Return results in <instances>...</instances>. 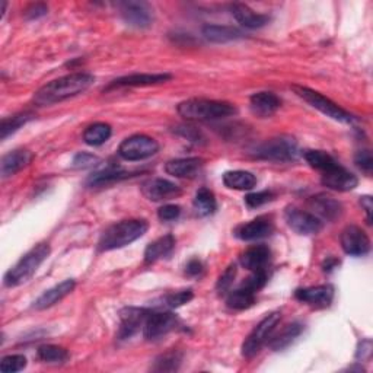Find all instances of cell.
<instances>
[{
  "mask_svg": "<svg viewBox=\"0 0 373 373\" xmlns=\"http://www.w3.org/2000/svg\"><path fill=\"white\" fill-rule=\"evenodd\" d=\"M93 82L95 77L89 73L77 72L66 74L38 89L34 95V103L38 107H47L66 101L69 98L84 93L93 85Z\"/></svg>",
  "mask_w": 373,
  "mask_h": 373,
  "instance_id": "1",
  "label": "cell"
},
{
  "mask_svg": "<svg viewBox=\"0 0 373 373\" xmlns=\"http://www.w3.org/2000/svg\"><path fill=\"white\" fill-rule=\"evenodd\" d=\"M178 114L188 122H214L223 120L237 114L230 103L203 100V98H192V100L183 101L178 105Z\"/></svg>",
  "mask_w": 373,
  "mask_h": 373,
  "instance_id": "2",
  "label": "cell"
},
{
  "mask_svg": "<svg viewBox=\"0 0 373 373\" xmlns=\"http://www.w3.org/2000/svg\"><path fill=\"white\" fill-rule=\"evenodd\" d=\"M148 229L149 223L143 219H131L114 223L101 235L100 242H98V249L105 252L124 248L142 238Z\"/></svg>",
  "mask_w": 373,
  "mask_h": 373,
  "instance_id": "3",
  "label": "cell"
},
{
  "mask_svg": "<svg viewBox=\"0 0 373 373\" xmlns=\"http://www.w3.org/2000/svg\"><path fill=\"white\" fill-rule=\"evenodd\" d=\"M50 251L51 249L48 244H38L31 251H28L24 257L5 274V286L16 287L28 282L34 276L38 267L48 259Z\"/></svg>",
  "mask_w": 373,
  "mask_h": 373,
  "instance_id": "4",
  "label": "cell"
},
{
  "mask_svg": "<svg viewBox=\"0 0 373 373\" xmlns=\"http://www.w3.org/2000/svg\"><path fill=\"white\" fill-rule=\"evenodd\" d=\"M252 156L270 162H292L298 156V143L290 136L273 137L255 148Z\"/></svg>",
  "mask_w": 373,
  "mask_h": 373,
  "instance_id": "5",
  "label": "cell"
},
{
  "mask_svg": "<svg viewBox=\"0 0 373 373\" xmlns=\"http://www.w3.org/2000/svg\"><path fill=\"white\" fill-rule=\"evenodd\" d=\"M292 89L294 91V93H296L299 98H302L305 103H308L312 108L321 111L322 114H325L327 117H329V119H332V120H336L339 123H346V124L353 123V120H355L350 112H347L340 105H337L336 103L331 101L329 98L324 96L322 93H320L317 91L309 89L306 86H299V85L292 86Z\"/></svg>",
  "mask_w": 373,
  "mask_h": 373,
  "instance_id": "6",
  "label": "cell"
},
{
  "mask_svg": "<svg viewBox=\"0 0 373 373\" xmlns=\"http://www.w3.org/2000/svg\"><path fill=\"white\" fill-rule=\"evenodd\" d=\"M280 320H282V313L273 312L263 321H260V324L249 332V336L242 343V348H241L242 356L247 359H251L257 355V353L263 348V346L270 340L271 334L279 325Z\"/></svg>",
  "mask_w": 373,
  "mask_h": 373,
  "instance_id": "7",
  "label": "cell"
},
{
  "mask_svg": "<svg viewBox=\"0 0 373 373\" xmlns=\"http://www.w3.org/2000/svg\"><path fill=\"white\" fill-rule=\"evenodd\" d=\"M159 152V143L146 134H134L120 145L119 155L124 161L137 162L150 158Z\"/></svg>",
  "mask_w": 373,
  "mask_h": 373,
  "instance_id": "8",
  "label": "cell"
},
{
  "mask_svg": "<svg viewBox=\"0 0 373 373\" xmlns=\"http://www.w3.org/2000/svg\"><path fill=\"white\" fill-rule=\"evenodd\" d=\"M176 325H178V318L174 313L149 310L143 325V336L149 341L159 340L175 329Z\"/></svg>",
  "mask_w": 373,
  "mask_h": 373,
  "instance_id": "9",
  "label": "cell"
},
{
  "mask_svg": "<svg viewBox=\"0 0 373 373\" xmlns=\"http://www.w3.org/2000/svg\"><path fill=\"white\" fill-rule=\"evenodd\" d=\"M284 219L289 228L299 235H315L324 226L322 221L318 219L315 214L298 207H287L284 211Z\"/></svg>",
  "mask_w": 373,
  "mask_h": 373,
  "instance_id": "10",
  "label": "cell"
},
{
  "mask_svg": "<svg viewBox=\"0 0 373 373\" xmlns=\"http://www.w3.org/2000/svg\"><path fill=\"white\" fill-rule=\"evenodd\" d=\"M340 241L344 252L351 255V257H362V255H366L370 249V240L367 233L356 225L347 226L341 232Z\"/></svg>",
  "mask_w": 373,
  "mask_h": 373,
  "instance_id": "11",
  "label": "cell"
},
{
  "mask_svg": "<svg viewBox=\"0 0 373 373\" xmlns=\"http://www.w3.org/2000/svg\"><path fill=\"white\" fill-rule=\"evenodd\" d=\"M149 309L145 308H124L120 312V328L117 332L119 340L131 339L134 334L139 332L145 325Z\"/></svg>",
  "mask_w": 373,
  "mask_h": 373,
  "instance_id": "12",
  "label": "cell"
},
{
  "mask_svg": "<svg viewBox=\"0 0 373 373\" xmlns=\"http://www.w3.org/2000/svg\"><path fill=\"white\" fill-rule=\"evenodd\" d=\"M142 192L150 202H165L181 195V188L164 178H152L143 183Z\"/></svg>",
  "mask_w": 373,
  "mask_h": 373,
  "instance_id": "13",
  "label": "cell"
},
{
  "mask_svg": "<svg viewBox=\"0 0 373 373\" xmlns=\"http://www.w3.org/2000/svg\"><path fill=\"white\" fill-rule=\"evenodd\" d=\"M310 213L315 214L318 219L324 221H336L343 214V206L339 200L327 194H317L308 200Z\"/></svg>",
  "mask_w": 373,
  "mask_h": 373,
  "instance_id": "14",
  "label": "cell"
},
{
  "mask_svg": "<svg viewBox=\"0 0 373 373\" xmlns=\"http://www.w3.org/2000/svg\"><path fill=\"white\" fill-rule=\"evenodd\" d=\"M120 12L124 22L134 28H148L152 25V9L145 2H123L120 4Z\"/></svg>",
  "mask_w": 373,
  "mask_h": 373,
  "instance_id": "15",
  "label": "cell"
},
{
  "mask_svg": "<svg viewBox=\"0 0 373 373\" xmlns=\"http://www.w3.org/2000/svg\"><path fill=\"white\" fill-rule=\"evenodd\" d=\"M321 183L324 187L329 190L346 192V191L355 190L359 184V180L355 174H351L350 171L339 165L337 168L324 172L321 176Z\"/></svg>",
  "mask_w": 373,
  "mask_h": 373,
  "instance_id": "16",
  "label": "cell"
},
{
  "mask_svg": "<svg viewBox=\"0 0 373 373\" xmlns=\"http://www.w3.org/2000/svg\"><path fill=\"white\" fill-rule=\"evenodd\" d=\"M294 298L312 308L324 309L328 308L334 299V287L331 284H322L299 289L294 293Z\"/></svg>",
  "mask_w": 373,
  "mask_h": 373,
  "instance_id": "17",
  "label": "cell"
},
{
  "mask_svg": "<svg viewBox=\"0 0 373 373\" xmlns=\"http://www.w3.org/2000/svg\"><path fill=\"white\" fill-rule=\"evenodd\" d=\"M169 73H134L124 77H119L114 82H111L107 88L115 89V88H137V86H150V85H159L165 84L171 79Z\"/></svg>",
  "mask_w": 373,
  "mask_h": 373,
  "instance_id": "18",
  "label": "cell"
},
{
  "mask_svg": "<svg viewBox=\"0 0 373 373\" xmlns=\"http://www.w3.org/2000/svg\"><path fill=\"white\" fill-rule=\"evenodd\" d=\"M274 230V223L268 216H260V218L254 219L248 223L241 225L235 235L242 241H257L270 237Z\"/></svg>",
  "mask_w": 373,
  "mask_h": 373,
  "instance_id": "19",
  "label": "cell"
},
{
  "mask_svg": "<svg viewBox=\"0 0 373 373\" xmlns=\"http://www.w3.org/2000/svg\"><path fill=\"white\" fill-rule=\"evenodd\" d=\"M32 159L34 155L28 149L12 150L2 158V162H0V174H2L4 178H9V176H13L19 171L27 168L32 162Z\"/></svg>",
  "mask_w": 373,
  "mask_h": 373,
  "instance_id": "20",
  "label": "cell"
},
{
  "mask_svg": "<svg viewBox=\"0 0 373 373\" xmlns=\"http://www.w3.org/2000/svg\"><path fill=\"white\" fill-rule=\"evenodd\" d=\"M249 105L251 111L255 115L261 117V119H267V117H271L280 108L282 101L280 98L273 92H257L249 98Z\"/></svg>",
  "mask_w": 373,
  "mask_h": 373,
  "instance_id": "21",
  "label": "cell"
},
{
  "mask_svg": "<svg viewBox=\"0 0 373 373\" xmlns=\"http://www.w3.org/2000/svg\"><path fill=\"white\" fill-rule=\"evenodd\" d=\"M76 283L73 279H67L62 283L55 284L54 287L46 290L40 298H38L34 303V308L38 309V310H43V309H47V308H51L54 306L55 303H58L60 301H63L67 294H70L74 289Z\"/></svg>",
  "mask_w": 373,
  "mask_h": 373,
  "instance_id": "22",
  "label": "cell"
},
{
  "mask_svg": "<svg viewBox=\"0 0 373 373\" xmlns=\"http://www.w3.org/2000/svg\"><path fill=\"white\" fill-rule=\"evenodd\" d=\"M230 12L233 15V18L237 19V21L249 30H257V28H263L270 22V16L268 15H263V13H257L255 11H252L249 6L242 5V4H235L230 6Z\"/></svg>",
  "mask_w": 373,
  "mask_h": 373,
  "instance_id": "23",
  "label": "cell"
},
{
  "mask_svg": "<svg viewBox=\"0 0 373 373\" xmlns=\"http://www.w3.org/2000/svg\"><path fill=\"white\" fill-rule=\"evenodd\" d=\"M271 259V251L266 245H254L241 254V266L249 271L266 270Z\"/></svg>",
  "mask_w": 373,
  "mask_h": 373,
  "instance_id": "24",
  "label": "cell"
},
{
  "mask_svg": "<svg viewBox=\"0 0 373 373\" xmlns=\"http://www.w3.org/2000/svg\"><path fill=\"white\" fill-rule=\"evenodd\" d=\"M202 168L203 161L200 158L174 159L165 165V171L176 178H194L195 175H199Z\"/></svg>",
  "mask_w": 373,
  "mask_h": 373,
  "instance_id": "25",
  "label": "cell"
},
{
  "mask_svg": "<svg viewBox=\"0 0 373 373\" xmlns=\"http://www.w3.org/2000/svg\"><path fill=\"white\" fill-rule=\"evenodd\" d=\"M175 248V238L172 235H165V237L150 242L145 251V263L153 264L162 259L169 257Z\"/></svg>",
  "mask_w": 373,
  "mask_h": 373,
  "instance_id": "26",
  "label": "cell"
},
{
  "mask_svg": "<svg viewBox=\"0 0 373 373\" xmlns=\"http://www.w3.org/2000/svg\"><path fill=\"white\" fill-rule=\"evenodd\" d=\"M203 35L211 43H229L244 38L242 31L228 25H206L203 27Z\"/></svg>",
  "mask_w": 373,
  "mask_h": 373,
  "instance_id": "27",
  "label": "cell"
},
{
  "mask_svg": "<svg viewBox=\"0 0 373 373\" xmlns=\"http://www.w3.org/2000/svg\"><path fill=\"white\" fill-rule=\"evenodd\" d=\"M223 184L230 190L249 191L257 185V178L248 171H228L223 174Z\"/></svg>",
  "mask_w": 373,
  "mask_h": 373,
  "instance_id": "28",
  "label": "cell"
},
{
  "mask_svg": "<svg viewBox=\"0 0 373 373\" xmlns=\"http://www.w3.org/2000/svg\"><path fill=\"white\" fill-rule=\"evenodd\" d=\"M303 331V325L299 324V322H292V324H287L276 337H273L271 341H270V347L273 350H283L286 347H289L294 340H296L301 334Z\"/></svg>",
  "mask_w": 373,
  "mask_h": 373,
  "instance_id": "29",
  "label": "cell"
},
{
  "mask_svg": "<svg viewBox=\"0 0 373 373\" xmlns=\"http://www.w3.org/2000/svg\"><path fill=\"white\" fill-rule=\"evenodd\" d=\"M255 292H252L251 289L245 287L244 284H241L238 289L232 290L228 298H226V303L230 309L235 310H244L251 308L255 303Z\"/></svg>",
  "mask_w": 373,
  "mask_h": 373,
  "instance_id": "30",
  "label": "cell"
},
{
  "mask_svg": "<svg viewBox=\"0 0 373 373\" xmlns=\"http://www.w3.org/2000/svg\"><path fill=\"white\" fill-rule=\"evenodd\" d=\"M129 176H131L130 172H126V171H122L119 168L111 166V168H107L104 171H100V172L91 175L89 180H88V185L89 187H103V185H108V184H112L117 181H122L124 178H129Z\"/></svg>",
  "mask_w": 373,
  "mask_h": 373,
  "instance_id": "31",
  "label": "cell"
},
{
  "mask_svg": "<svg viewBox=\"0 0 373 373\" xmlns=\"http://www.w3.org/2000/svg\"><path fill=\"white\" fill-rule=\"evenodd\" d=\"M305 159L306 162L313 168L320 171L321 174L328 172L334 168H337L340 164L332 158L329 153H327L325 150H308L305 153Z\"/></svg>",
  "mask_w": 373,
  "mask_h": 373,
  "instance_id": "32",
  "label": "cell"
},
{
  "mask_svg": "<svg viewBox=\"0 0 373 373\" xmlns=\"http://www.w3.org/2000/svg\"><path fill=\"white\" fill-rule=\"evenodd\" d=\"M112 134V129L107 123H95L86 127L84 133V142L89 146L104 145Z\"/></svg>",
  "mask_w": 373,
  "mask_h": 373,
  "instance_id": "33",
  "label": "cell"
},
{
  "mask_svg": "<svg viewBox=\"0 0 373 373\" xmlns=\"http://www.w3.org/2000/svg\"><path fill=\"white\" fill-rule=\"evenodd\" d=\"M34 119V114L30 111L25 112H19L12 117H6V119L2 120V124H0V139L6 140L11 134L18 131L22 126H25L28 122Z\"/></svg>",
  "mask_w": 373,
  "mask_h": 373,
  "instance_id": "34",
  "label": "cell"
},
{
  "mask_svg": "<svg viewBox=\"0 0 373 373\" xmlns=\"http://www.w3.org/2000/svg\"><path fill=\"white\" fill-rule=\"evenodd\" d=\"M194 209H195V211H197V214L203 216V218L213 214L216 211V209H218V202H216L213 191L203 187L197 192H195Z\"/></svg>",
  "mask_w": 373,
  "mask_h": 373,
  "instance_id": "35",
  "label": "cell"
},
{
  "mask_svg": "<svg viewBox=\"0 0 373 373\" xmlns=\"http://www.w3.org/2000/svg\"><path fill=\"white\" fill-rule=\"evenodd\" d=\"M38 359L50 365H62L69 359V353L66 348L54 344H44L37 351Z\"/></svg>",
  "mask_w": 373,
  "mask_h": 373,
  "instance_id": "36",
  "label": "cell"
},
{
  "mask_svg": "<svg viewBox=\"0 0 373 373\" xmlns=\"http://www.w3.org/2000/svg\"><path fill=\"white\" fill-rule=\"evenodd\" d=\"M183 362V355L180 351H168L165 355H161L158 359L155 360L153 370L156 372H174L178 370Z\"/></svg>",
  "mask_w": 373,
  "mask_h": 373,
  "instance_id": "37",
  "label": "cell"
},
{
  "mask_svg": "<svg viewBox=\"0 0 373 373\" xmlns=\"http://www.w3.org/2000/svg\"><path fill=\"white\" fill-rule=\"evenodd\" d=\"M27 367V358L22 355L5 356L0 362V372L2 373H15L21 372Z\"/></svg>",
  "mask_w": 373,
  "mask_h": 373,
  "instance_id": "38",
  "label": "cell"
},
{
  "mask_svg": "<svg viewBox=\"0 0 373 373\" xmlns=\"http://www.w3.org/2000/svg\"><path fill=\"white\" fill-rule=\"evenodd\" d=\"M192 298H194V293L191 289L180 290V292L168 294V296L165 298V305L171 309H175V308H180V306L188 303Z\"/></svg>",
  "mask_w": 373,
  "mask_h": 373,
  "instance_id": "39",
  "label": "cell"
},
{
  "mask_svg": "<svg viewBox=\"0 0 373 373\" xmlns=\"http://www.w3.org/2000/svg\"><path fill=\"white\" fill-rule=\"evenodd\" d=\"M274 199V192L273 191H259V192H251L245 197V203L251 209H257L261 207L267 203H270Z\"/></svg>",
  "mask_w": 373,
  "mask_h": 373,
  "instance_id": "40",
  "label": "cell"
},
{
  "mask_svg": "<svg viewBox=\"0 0 373 373\" xmlns=\"http://www.w3.org/2000/svg\"><path fill=\"white\" fill-rule=\"evenodd\" d=\"M237 277V264H230L223 273L222 276L218 280V284H216V289L221 294H225L226 292H229V289L233 284V280Z\"/></svg>",
  "mask_w": 373,
  "mask_h": 373,
  "instance_id": "41",
  "label": "cell"
},
{
  "mask_svg": "<svg viewBox=\"0 0 373 373\" xmlns=\"http://www.w3.org/2000/svg\"><path fill=\"white\" fill-rule=\"evenodd\" d=\"M174 131L176 134H180L181 137H184V139L192 142V143H202L204 140V136L203 133L195 129L194 126H188V124H181V126H176L174 127Z\"/></svg>",
  "mask_w": 373,
  "mask_h": 373,
  "instance_id": "42",
  "label": "cell"
},
{
  "mask_svg": "<svg viewBox=\"0 0 373 373\" xmlns=\"http://www.w3.org/2000/svg\"><path fill=\"white\" fill-rule=\"evenodd\" d=\"M98 162H100V158H98V156H95V155H92V153L82 152V153H79V155H76V156H74V159H73V168L85 169V168L95 166Z\"/></svg>",
  "mask_w": 373,
  "mask_h": 373,
  "instance_id": "43",
  "label": "cell"
},
{
  "mask_svg": "<svg viewBox=\"0 0 373 373\" xmlns=\"http://www.w3.org/2000/svg\"><path fill=\"white\" fill-rule=\"evenodd\" d=\"M355 162L363 172L370 175L372 168H373V158H372V152L370 150H367V149L359 150L356 153V156H355Z\"/></svg>",
  "mask_w": 373,
  "mask_h": 373,
  "instance_id": "44",
  "label": "cell"
},
{
  "mask_svg": "<svg viewBox=\"0 0 373 373\" xmlns=\"http://www.w3.org/2000/svg\"><path fill=\"white\" fill-rule=\"evenodd\" d=\"M180 214H181V207L176 204H165L158 210V218L162 222H171L178 219Z\"/></svg>",
  "mask_w": 373,
  "mask_h": 373,
  "instance_id": "45",
  "label": "cell"
},
{
  "mask_svg": "<svg viewBox=\"0 0 373 373\" xmlns=\"http://www.w3.org/2000/svg\"><path fill=\"white\" fill-rule=\"evenodd\" d=\"M48 6L46 4H32L25 9V18L27 19H38L44 15H47Z\"/></svg>",
  "mask_w": 373,
  "mask_h": 373,
  "instance_id": "46",
  "label": "cell"
},
{
  "mask_svg": "<svg viewBox=\"0 0 373 373\" xmlns=\"http://www.w3.org/2000/svg\"><path fill=\"white\" fill-rule=\"evenodd\" d=\"M204 271V266L203 263L199 260V259H192L187 263L185 266V274L190 277H197V276H202Z\"/></svg>",
  "mask_w": 373,
  "mask_h": 373,
  "instance_id": "47",
  "label": "cell"
},
{
  "mask_svg": "<svg viewBox=\"0 0 373 373\" xmlns=\"http://www.w3.org/2000/svg\"><path fill=\"white\" fill-rule=\"evenodd\" d=\"M370 355H372V343L370 340H365L358 350V358L365 360V359H369Z\"/></svg>",
  "mask_w": 373,
  "mask_h": 373,
  "instance_id": "48",
  "label": "cell"
},
{
  "mask_svg": "<svg viewBox=\"0 0 373 373\" xmlns=\"http://www.w3.org/2000/svg\"><path fill=\"white\" fill-rule=\"evenodd\" d=\"M360 204L366 211V218H367V223H372V209H373V203H372V197L370 195H363L360 199Z\"/></svg>",
  "mask_w": 373,
  "mask_h": 373,
  "instance_id": "49",
  "label": "cell"
},
{
  "mask_svg": "<svg viewBox=\"0 0 373 373\" xmlns=\"http://www.w3.org/2000/svg\"><path fill=\"white\" fill-rule=\"evenodd\" d=\"M339 263H337V260H332V259H329L328 261H325V264H324V270L325 271H331L334 267H336Z\"/></svg>",
  "mask_w": 373,
  "mask_h": 373,
  "instance_id": "50",
  "label": "cell"
}]
</instances>
